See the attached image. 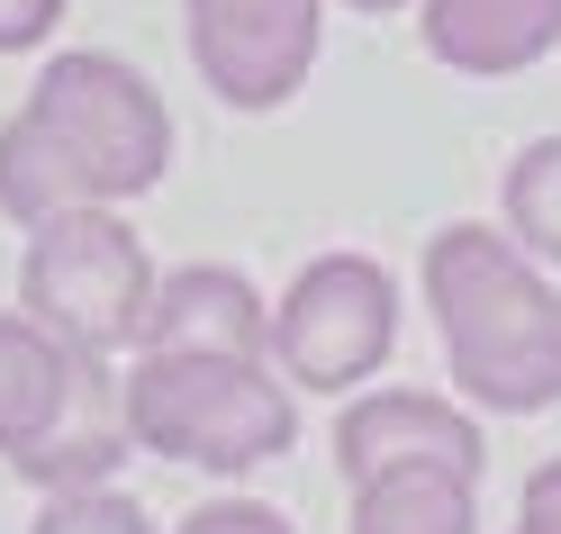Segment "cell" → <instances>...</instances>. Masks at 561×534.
<instances>
[{
  "label": "cell",
  "instance_id": "obj_1",
  "mask_svg": "<svg viewBox=\"0 0 561 534\" xmlns=\"http://www.w3.org/2000/svg\"><path fill=\"white\" fill-rule=\"evenodd\" d=\"M416 291L435 308L444 363L489 417L561 408V281L507 227H435L416 254Z\"/></svg>",
  "mask_w": 561,
  "mask_h": 534
},
{
  "label": "cell",
  "instance_id": "obj_2",
  "mask_svg": "<svg viewBox=\"0 0 561 534\" xmlns=\"http://www.w3.org/2000/svg\"><path fill=\"white\" fill-rule=\"evenodd\" d=\"M127 435L136 453L236 480L299 444V389L272 372V353H136Z\"/></svg>",
  "mask_w": 561,
  "mask_h": 534
},
{
  "label": "cell",
  "instance_id": "obj_3",
  "mask_svg": "<svg viewBox=\"0 0 561 534\" xmlns=\"http://www.w3.org/2000/svg\"><path fill=\"white\" fill-rule=\"evenodd\" d=\"M19 110L46 127V146L64 155L82 208L146 200L172 172V110H163V91L136 73L127 55H110V46L46 55L37 64V91H27Z\"/></svg>",
  "mask_w": 561,
  "mask_h": 534
},
{
  "label": "cell",
  "instance_id": "obj_4",
  "mask_svg": "<svg viewBox=\"0 0 561 534\" xmlns=\"http://www.w3.org/2000/svg\"><path fill=\"white\" fill-rule=\"evenodd\" d=\"M154 263H146V236H136L118 208H73V218H46L27 227V254H19V308L37 317L55 344L73 353H136L146 336V308H154Z\"/></svg>",
  "mask_w": 561,
  "mask_h": 534
},
{
  "label": "cell",
  "instance_id": "obj_5",
  "mask_svg": "<svg viewBox=\"0 0 561 534\" xmlns=\"http://www.w3.org/2000/svg\"><path fill=\"white\" fill-rule=\"evenodd\" d=\"M399 353V281L371 254H318L272 299V372L318 399H354Z\"/></svg>",
  "mask_w": 561,
  "mask_h": 534
},
{
  "label": "cell",
  "instance_id": "obj_6",
  "mask_svg": "<svg viewBox=\"0 0 561 534\" xmlns=\"http://www.w3.org/2000/svg\"><path fill=\"white\" fill-rule=\"evenodd\" d=\"M191 64L227 110H290L318 73L327 0H182Z\"/></svg>",
  "mask_w": 561,
  "mask_h": 534
},
{
  "label": "cell",
  "instance_id": "obj_7",
  "mask_svg": "<svg viewBox=\"0 0 561 534\" xmlns=\"http://www.w3.org/2000/svg\"><path fill=\"white\" fill-rule=\"evenodd\" d=\"M399 462H444V471H489V435L471 399H444V389H354L335 408V471L344 480H371V471H399Z\"/></svg>",
  "mask_w": 561,
  "mask_h": 534
},
{
  "label": "cell",
  "instance_id": "obj_8",
  "mask_svg": "<svg viewBox=\"0 0 561 534\" xmlns=\"http://www.w3.org/2000/svg\"><path fill=\"white\" fill-rule=\"evenodd\" d=\"M127 453H136V435H127V372H110V353H73V389H64L55 425L37 444L10 453V471L27 489L64 498V489H110Z\"/></svg>",
  "mask_w": 561,
  "mask_h": 534
},
{
  "label": "cell",
  "instance_id": "obj_9",
  "mask_svg": "<svg viewBox=\"0 0 561 534\" xmlns=\"http://www.w3.org/2000/svg\"><path fill=\"white\" fill-rule=\"evenodd\" d=\"M136 353H272V299L236 263H182L154 281Z\"/></svg>",
  "mask_w": 561,
  "mask_h": 534
},
{
  "label": "cell",
  "instance_id": "obj_10",
  "mask_svg": "<svg viewBox=\"0 0 561 534\" xmlns=\"http://www.w3.org/2000/svg\"><path fill=\"white\" fill-rule=\"evenodd\" d=\"M416 37H426L444 73L507 82V73H535L561 46V0H426Z\"/></svg>",
  "mask_w": 561,
  "mask_h": 534
},
{
  "label": "cell",
  "instance_id": "obj_11",
  "mask_svg": "<svg viewBox=\"0 0 561 534\" xmlns=\"http://www.w3.org/2000/svg\"><path fill=\"white\" fill-rule=\"evenodd\" d=\"M480 480L444 462H399V471L354 480V534H471Z\"/></svg>",
  "mask_w": 561,
  "mask_h": 534
},
{
  "label": "cell",
  "instance_id": "obj_12",
  "mask_svg": "<svg viewBox=\"0 0 561 534\" xmlns=\"http://www.w3.org/2000/svg\"><path fill=\"white\" fill-rule=\"evenodd\" d=\"M64 389H73V344H55L27 308H0V453L37 444Z\"/></svg>",
  "mask_w": 561,
  "mask_h": 534
},
{
  "label": "cell",
  "instance_id": "obj_13",
  "mask_svg": "<svg viewBox=\"0 0 561 534\" xmlns=\"http://www.w3.org/2000/svg\"><path fill=\"white\" fill-rule=\"evenodd\" d=\"M499 218H507V236H516L543 272H561V136H535V146L507 163Z\"/></svg>",
  "mask_w": 561,
  "mask_h": 534
},
{
  "label": "cell",
  "instance_id": "obj_14",
  "mask_svg": "<svg viewBox=\"0 0 561 534\" xmlns=\"http://www.w3.org/2000/svg\"><path fill=\"white\" fill-rule=\"evenodd\" d=\"M27 534H154V516L110 480V489H64V498H46Z\"/></svg>",
  "mask_w": 561,
  "mask_h": 534
},
{
  "label": "cell",
  "instance_id": "obj_15",
  "mask_svg": "<svg viewBox=\"0 0 561 534\" xmlns=\"http://www.w3.org/2000/svg\"><path fill=\"white\" fill-rule=\"evenodd\" d=\"M172 534H299L280 508H263V498H208V508H191Z\"/></svg>",
  "mask_w": 561,
  "mask_h": 534
},
{
  "label": "cell",
  "instance_id": "obj_16",
  "mask_svg": "<svg viewBox=\"0 0 561 534\" xmlns=\"http://www.w3.org/2000/svg\"><path fill=\"white\" fill-rule=\"evenodd\" d=\"M73 0H0V55H37Z\"/></svg>",
  "mask_w": 561,
  "mask_h": 534
},
{
  "label": "cell",
  "instance_id": "obj_17",
  "mask_svg": "<svg viewBox=\"0 0 561 534\" xmlns=\"http://www.w3.org/2000/svg\"><path fill=\"white\" fill-rule=\"evenodd\" d=\"M516 534H561V453L525 471V489H516Z\"/></svg>",
  "mask_w": 561,
  "mask_h": 534
},
{
  "label": "cell",
  "instance_id": "obj_18",
  "mask_svg": "<svg viewBox=\"0 0 561 534\" xmlns=\"http://www.w3.org/2000/svg\"><path fill=\"white\" fill-rule=\"evenodd\" d=\"M344 10H408V0H344Z\"/></svg>",
  "mask_w": 561,
  "mask_h": 534
}]
</instances>
